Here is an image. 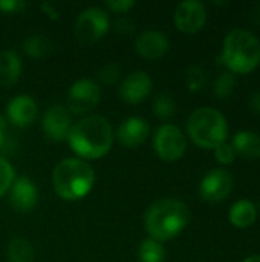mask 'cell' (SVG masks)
Instances as JSON below:
<instances>
[{
    "label": "cell",
    "mask_w": 260,
    "mask_h": 262,
    "mask_svg": "<svg viewBox=\"0 0 260 262\" xmlns=\"http://www.w3.org/2000/svg\"><path fill=\"white\" fill-rule=\"evenodd\" d=\"M70 149L81 158L95 160L106 155L113 143L110 123L100 115L86 117L72 124L67 135Z\"/></svg>",
    "instance_id": "cell-1"
},
{
    "label": "cell",
    "mask_w": 260,
    "mask_h": 262,
    "mask_svg": "<svg viewBox=\"0 0 260 262\" xmlns=\"http://www.w3.org/2000/svg\"><path fill=\"white\" fill-rule=\"evenodd\" d=\"M190 221V210L185 203L173 198L155 201L146 212V230L155 241H167L179 235Z\"/></svg>",
    "instance_id": "cell-2"
},
{
    "label": "cell",
    "mask_w": 260,
    "mask_h": 262,
    "mask_svg": "<svg viewBox=\"0 0 260 262\" xmlns=\"http://www.w3.org/2000/svg\"><path fill=\"white\" fill-rule=\"evenodd\" d=\"M95 181L93 169L81 158H66L60 161L52 173V184L57 195L67 201L84 198Z\"/></svg>",
    "instance_id": "cell-3"
},
{
    "label": "cell",
    "mask_w": 260,
    "mask_h": 262,
    "mask_svg": "<svg viewBox=\"0 0 260 262\" xmlns=\"http://www.w3.org/2000/svg\"><path fill=\"white\" fill-rule=\"evenodd\" d=\"M221 60L231 72L247 74L260 61V40L248 29L236 28L224 40Z\"/></svg>",
    "instance_id": "cell-4"
},
{
    "label": "cell",
    "mask_w": 260,
    "mask_h": 262,
    "mask_svg": "<svg viewBox=\"0 0 260 262\" xmlns=\"http://www.w3.org/2000/svg\"><path fill=\"white\" fill-rule=\"evenodd\" d=\"M187 130L198 146L215 149L227 140L228 124L218 109L204 106L192 112L187 121Z\"/></svg>",
    "instance_id": "cell-5"
},
{
    "label": "cell",
    "mask_w": 260,
    "mask_h": 262,
    "mask_svg": "<svg viewBox=\"0 0 260 262\" xmlns=\"http://www.w3.org/2000/svg\"><path fill=\"white\" fill-rule=\"evenodd\" d=\"M109 15L104 9L90 6L84 9L74 26V35L81 43H95L109 31Z\"/></svg>",
    "instance_id": "cell-6"
},
{
    "label": "cell",
    "mask_w": 260,
    "mask_h": 262,
    "mask_svg": "<svg viewBox=\"0 0 260 262\" xmlns=\"http://www.w3.org/2000/svg\"><path fill=\"white\" fill-rule=\"evenodd\" d=\"M101 98L100 86L89 78H81L72 84L67 94V111L75 115H83L92 111Z\"/></svg>",
    "instance_id": "cell-7"
},
{
    "label": "cell",
    "mask_w": 260,
    "mask_h": 262,
    "mask_svg": "<svg viewBox=\"0 0 260 262\" xmlns=\"http://www.w3.org/2000/svg\"><path fill=\"white\" fill-rule=\"evenodd\" d=\"M187 149V141L182 130L175 124H164L156 130L155 150L166 161L179 160Z\"/></svg>",
    "instance_id": "cell-8"
},
{
    "label": "cell",
    "mask_w": 260,
    "mask_h": 262,
    "mask_svg": "<svg viewBox=\"0 0 260 262\" xmlns=\"http://www.w3.org/2000/svg\"><path fill=\"white\" fill-rule=\"evenodd\" d=\"M234 187V178L233 175L222 169L216 167L211 169L201 181L199 186V193L205 201L210 203H218L225 200Z\"/></svg>",
    "instance_id": "cell-9"
},
{
    "label": "cell",
    "mask_w": 260,
    "mask_h": 262,
    "mask_svg": "<svg viewBox=\"0 0 260 262\" xmlns=\"http://www.w3.org/2000/svg\"><path fill=\"white\" fill-rule=\"evenodd\" d=\"M207 20V11L204 3L198 0L181 2L175 9V25L179 31L193 34L198 32Z\"/></svg>",
    "instance_id": "cell-10"
},
{
    "label": "cell",
    "mask_w": 260,
    "mask_h": 262,
    "mask_svg": "<svg viewBox=\"0 0 260 262\" xmlns=\"http://www.w3.org/2000/svg\"><path fill=\"white\" fill-rule=\"evenodd\" d=\"M41 126L48 140L55 143L63 141L64 138H67L72 127L70 112L63 106H52L46 111Z\"/></svg>",
    "instance_id": "cell-11"
},
{
    "label": "cell",
    "mask_w": 260,
    "mask_h": 262,
    "mask_svg": "<svg viewBox=\"0 0 260 262\" xmlns=\"http://www.w3.org/2000/svg\"><path fill=\"white\" fill-rule=\"evenodd\" d=\"M150 91H152V78L149 77V74L143 71H136L127 75L121 83L120 97L130 104H136L144 101L150 94Z\"/></svg>",
    "instance_id": "cell-12"
},
{
    "label": "cell",
    "mask_w": 260,
    "mask_h": 262,
    "mask_svg": "<svg viewBox=\"0 0 260 262\" xmlns=\"http://www.w3.org/2000/svg\"><path fill=\"white\" fill-rule=\"evenodd\" d=\"M169 38L159 31H144L138 35L135 48L136 52L146 60H158L169 51Z\"/></svg>",
    "instance_id": "cell-13"
},
{
    "label": "cell",
    "mask_w": 260,
    "mask_h": 262,
    "mask_svg": "<svg viewBox=\"0 0 260 262\" xmlns=\"http://www.w3.org/2000/svg\"><path fill=\"white\" fill-rule=\"evenodd\" d=\"M6 114L14 126L28 127L35 121L38 109L34 98H31L29 95H17L9 101Z\"/></svg>",
    "instance_id": "cell-14"
},
{
    "label": "cell",
    "mask_w": 260,
    "mask_h": 262,
    "mask_svg": "<svg viewBox=\"0 0 260 262\" xmlns=\"http://www.w3.org/2000/svg\"><path fill=\"white\" fill-rule=\"evenodd\" d=\"M9 203L17 212H31L37 204V187L29 178H17L9 187Z\"/></svg>",
    "instance_id": "cell-15"
},
{
    "label": "cell",
    "mask_w": 260,
    "mask_h": 262,
    "mask_svg": "<svg viewBox=\"0 0 260 262\" xmlns=\"http://www.w3.org/2000/svg\"><path fill=\"white\" fill-rule=\"evenodd\" d=\"M150 127L147 124V121L144 118L139 117H130L127 120H124L120 127H118V140L121 144H124L126 147H138L141 146L147 137H149Z\"/></svg>",
    "instance_id": "cell-16"
},
{
    "label": "cell",
    "mask_w": 260,
    "mask_h": 262,
    "mask_svg": "<svg viewBox=\"0 0 260 262\" xmlns=\"http://www.w3.org/2000/svg\"><path fill=\"white\" fill-rule=\"evenodd\" d=\"M21 72V60L17 52L6 49L0 52V84L2 86H12Z\"/></svg>",
    "instance_id": "cell-17"
},
{
    "label": "cell",
    "mask_w": 260,
    "mask_h": 262,
    "mask_svg": "<svg viewBox=\"0 0 260 262\" xmlns=\"http://www.w3.org/2000/svg\"><path fill=\"white\" fill-rule=\"evenodd\" d=\"M231 144L236 154H241L245 158H260V135L254 130H239Z\"/></svg>",
    "instance_id": "cell-18"
},
{
    "label": "cell",
    "mask_w": 260,
    "mask_h": 262,
    "mask_svg": "<svg viewBox=\"0 0 260 262\" xmlns=\"http://www.w3.org/2000/svg\"><path fill=\"white\" fill-rule=\"evenodd\" d=\"M257 216V209L254 206V203L248 201V200H239L236 201L228 213L230 221L236 226V227H248L256 221Z\"/></svg>",
    "instance_id": "cell-19"
},
{
    "label": "cell",
    "mask_w": 260,
    "mask_h": 262,
    "mask_svg": "<svg viewBox=\"0 0 260 262\" xmlns=\"http://www.w3.org/2000/svg\"><path fill=\"white\" fill-rule=\"evenodd\" d=\"M23 49L32 58H44L52 52V43L46 35L34 34L23 41Z\"/></svg>",
    "instance_id": "cell-20"
},
{
    "label": "cell",
    "mask_w": 260,
    "mask_h": 262,
    "mask_svg": "<svg viewBox=\"0 0 260 262\" xmlns=\"http://www.w3.org/2000/svg\"><path fill=\"white\" fill-rule=\"evenodd\" d=\"M8 261L34 262V249L31 243L23 238L12 239L8 246Z\"/></svg>",
    "instance_id": "cell-21"
},
{
    "label": "cell",
    "mask_w": 260,
    "mask_h": 262,
    "mask_svg": "<svg viewBox=\"0 0 260 262\" xmlns=\"http://www.w3.org/2000/svg\"><path fill=\"white\" fill-rule=\"evenodd\" d=\"M138 256H139L141 262H164L166 250H164V247H162V244L159 241L147 238L139 246Z\"/></svg>",
    "instance_id": "cell-22"
},
{
    "label": "cell",
    "mask_w": 260,
    "mask_h": 262,
    "mask_svg": "<svg viewBox=\"0 0 260 262\" xmlns=\"http://www.w3.org/2000/svg\"><path fill=\"white\" fill-rule=\"evenodd\" d=\"M176 109V103L173 95L167 94V92H161L156 95L155 101H153V111L155 115L159 118H169L175 114Z\"/></svg>",
    "instance_id": "cell-23"
},
{
    "label": "cell",
    "mask_w": 260,
    "mask_h": 262,
    "mask_svg": "<svg viewBox=\"0 0 260 262\" xmlns=\"http://www.w3.org/2000/svg\"><path fill=\"white\" fill-rule=\"evenodd\" d=\"M234 86H236V75L231 71H224L216 78L213 91L219 98H227L233 94Z\"/></svg>",
    "instance_id": "cell-24"
},
{
    "label": "cell",
    "mask_w": 260,
    "mask_h": 262,
    "mask_svg": "<svg viewBox=\"0 0 260 262\" xmlns=\"http://www.w3.org/2000/svg\"><path fill=\"white\" fill-rule=\"evenodd\" d=\"M14 183V169L9 161L0 158V196L11 187Z\"/></svg>",
    "instance_id": "cell-25"
},
{
    "label": "cell",
    "mask_w": 260,
    "mask_h": 262,
    "mask_svg": "<svg viewBox=\"0 0 260 262\" xmlns=\"http://www.w3.org/2000/svg\"><path fill=\"white\" fill-rule=\"evenodd\" d=\"M215 157L222 164H231L236 158V150L231 143H221L215 147Z\"/></svg>",
    "instance_id": "cell-26"
},
{
    "label": "cell",
    "mask_w": 260,
    "mask_h": 262,
    "mask_svg": "<svg viewBox=\"0 0 260 262\" xmlns=\"http://www.w3.org/2000/svg\"><path fill=\"white\" fill-rule=\"evenodd\" d=\"M187 84L192 91H198L205 84V72L199 66H192L187 71Z\"/></svg>",
    "instance_id": "cell-27"
},
{
    "label": "cell",
    "mask_w": 260,
    "mask_h": 262,
    "mask_svg": "<svg viewBox=\"0 0 260 262\" xmlns=\"http://www.w3.org/2000/svg\"><path fill=\"white\" fill-rule=\"evenodd\" d=\"M118 77H120V69H118L116 64H107V66H104L98 72V78L104 84H113V83H116Z\"/></svg>",
    "instance_id": "cell-28"
},
{
    "label": "cell",
    "mask_w": 260,
    "mask_h": 262,
    "mask_svg": "<svg viewBox=\"0 0 260 262\" xmlns=\"http://www.w3.org/2000/svg\"><path fill=\"white\" fill-rule=\"evenodd\" d=\"M106 6L113 12H127L129 9L135 6V2L133 0H113V2H107Z\"/></svg>",
    "instance_id": "cell-29"
},
{
    "label": "cell",
    "mask_w": 260,
    "mask_h": 262,
    "mask_svg": "<svg viewBox=\"0 0 260 262\" xmlns=\"http://www.w3.org/2000/svg\"><path fill=\"white\" fill-rule=\"evenodd\" d=\"M25 8V3L20 0H3L0 2V11L11 14V12H20Z\"/></svg>",
    "instance_id": "cell-30"
},
{
    "label": "cell",
    "mask_w": 260,
    "mask_h": 262,
    "mask_svg": "<svg viewBox=\"0 0 260 262\" xmlns=\"http://www.w3.org/2000/svg\"><path fill=\"white\" fill-rule=\"evenodd\" d=\"M250 106H251V109L256 114H260V91H256V92L251 94V97H250Z\"/></svg>",
    "instance_id": "cell-31"
},
{
    "label": "cell",
    "mask_w": 260,
    "mask_h": 262,
    "mask_svg": "<svg viewBox=\"0 0 260 262\" xmlns=\"http://www.w3.org/2000/svg\"><path fill=\"white\" fill-rule=\"evenodd\" d=\"M41 8L46 11V15H49L51 18H58L60 17V14H57V11L54 9V6L51 3H43Z\"/></svg>",
    "instance_id": "cell-32"
},
{
    "label": "cell",
    "mask_w": 260,
    "mask_h": 262,
    "mask_svg": "<svg viewBox=\"0 0 260 262\" xmlns=\"http://www.w3.org/2000/svg\"><path fill=\"white\" fill-rule=\"evenodd\" d=\"M250 15H251V20H253L254 23L260 25V2L253 6V9H251V14H250Z\"/></svg>",
    "instance_id": "cell-33"
},
{
    "label": "cell",
    "mask_w": 260,
    "mask_h": 262,
    "mask_svg": "<svg viewBox=\"0 0 260 262\" xmlns=\"http://www.w3.org/2000/svg\"><path fill=\"white\" fill-rule=\"evenodd\" d=\"M5 138H6V123H5V118L0 117V149L5 144Z\"/></svg>",
    "instance_id": "cell-34"
},
{
    "label": "cell",
    "mask_w": 260,
    "mask_h": 262,
    "mask_svg": "<svg viewBox=\"0 0 260 262\" xmlns=\"http://www.w3.org/2000/svg\"><path fill=\"white\" fill-rule=\"evenodd\" d=\"M242 262H260V255H251V256L245 258Z\"/></svg>",
    "instance_id": "cell-35"
},
{
    "label": "cell",
    "mask_w": 260,
    "mask_h": 262,
    "mask_svg": "<svg viewBox=\"0 0 260 262\" xmlns=\"http://www.w3.org/2000/svg\"><path fill=\"white\" fill-rule=\"evenodd\" d=\"M259 209H260V206H259Z\"/></svg>",
    "instance_id": "cell-36"
}]
</instances>
